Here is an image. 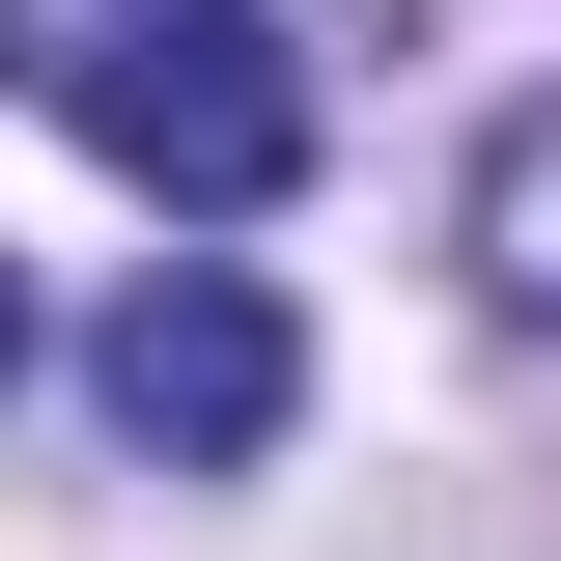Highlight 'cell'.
Here are the masks:
<instances>
[{"label": "cell", "instance_id": "cell-3", "mask_svg": "<svg viewBox=\"0 0 561 561\" xmlns=\"http://www.w3.org/2000/svg\"><path fill=\"white\" fill-rule=\"evenodd\" d=\"M478 280H505V309L561 337V84L505 113V169H478Z\"/></svg>", "mask_w": 561, "mask_h": 561}, {"label": "cell", "instance_id": "cell-4", "mask_svg": "<svg viewBox=\"0 0 561 561\" xmlns=\"http://www.w3.org/2000/svg\"><path fill=\"white\" fill-rule=\"evenodd\" d=\"M0 365H28V280H0Z\"/></svg>", "mask_w": 561, "mask_h": 561}, {"label": "cell", "instance_id": "cell-2", "mask_svg": "<svg viewBox=\"0 0 561 561\" xmlns=\"http://www.w3.org/2000/svg\"><path fill=\"white\" fill-rule=\"evenodd\" d=\"M280 393H309V337H280V280L169 253V280L113 309V421L169 449V478H225V449H280Z\"/></svg>", "mask_w": 561, "mask_h": 561}, {"label": "cell", "instance_id": "cell-1", "mask_svg": "<svg viewBox=\"0 0 561 561\" xmlns=\"http://www.w3.org/2000/svg\"><path fill=\"white\" fill-rule=\"evenodd\" d=\"M57 84H84V140H113L169 225H253L280 169H309V84H280V28H253V0H113Z\"/></svg>", "mask_w": 561, "mask_h": 561}]
</instances>
